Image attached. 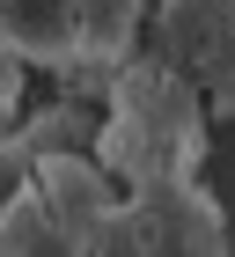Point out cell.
<instances>
[{
	"instance_id": "cell-3",
	"label": "cell",
	"mask_w": 235,
	"mask_h": 257,
	"mask_svg": "<svg viewBox=\"0 0 235 257\" xmlns=\"http://www.w3.org/2000/svg\"><path fill=\"white\" fill-rule=\"evenodd\" d=\"M147 0H0V52L22 66H125Z\"/></svg>"
},
{
	"instance_id": "cell-5",
	"label": "cell",
	"mask_w": 235,
	"mask_h": 257,
	"mask_svg": "<svg viewBox=\"0 0 235 257\" xmlns=\"http://www.w3.org/2000/svg\"><path fill=\"white\" fill-rule=\"evenodd\" d=\"M162 59L206 110H235V0H162Z\"/></svg>"
},
{
	"instance_id": "cell-4",
	"label": "cell",
	"mask_w": 235,
	"mask_h": 257,
	"mask_svg": "<svg viewBox=\"0 0 235 257\" xmlns=\"http://www.w3.org/2000/svg\"><path fill=\"white\" fill-rule=\"evenodd\" d=\"M103 257H235V250L220 206L198 184H155V191H125Z\"/></svg>"
},
{
	"instance_id": "cell-6",
	"label": "cell",
	"mask_w": 235,
	"mask_h": 257,
	"mask_svg": "<svg viewBox=\"0 0 235 257\" xmlns=\"http://www.w3.org/2000/svg\"><path fill=\"white\" fill-rule=\"evenodd\" d=\"M30 169H37V155H22V147H8V140H0V213H8V206L22 198Z\"/></svg>"
},
{
	"instance_id": "cell-2",
	"label": "cell",
	"mask_w": 235,
	"mask_h": 257,
	"mask_svg": "<svg viewBox=\"0 0 235 257\" xmlns=\"http://www.w3.org/2000/svg\"><path fill=\"white\" fill-rule=\"evenodd\" d=\"M125 206L96 155H37L22 198L0 213V257H103Z\"/></svg>"
},
{
	"instance_id": "cell-1",
	"label": "cell",
	"mask_w": 235,
	"mask_h": 257,
	"mask_svg": "<svg viewBox=\"0 0 235 257\" xmlns=\"http://www.w3.org/2000/svg\"><path fill=\"white\" fill-rule=\"evenodd\" d=\"M206 103L162 52H133L110 66V110L96 133V169L118 191H155V184H191L206 162Z\"/></svg>"
}]
</instances>
